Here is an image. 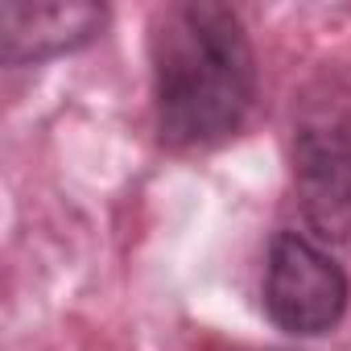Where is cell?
Instances as JSON below:
<instances>
[{
    "label": "cell",
    "instance_id": "cell-1",
    "mask_svg": "<svg viewBox=\"0 0 351 351\" xmlns=\"http://www.w3.org/2000/svg\"><path fill=\"white\" fill-rule=\"evenodd\" d=\"M157 132L173 149H207L244 128L256 99V58L236 9L178 0L149 25Z\"/></svg>",
    "mask_w": 351,
    "mask_h": 351
},
{
    "label": "cell",
    "instance_id": "cell-2",
    "mask_svg": "<svg viewBox=\"0 0 351 351\" xmlns=\"http://www.w3.org/2000/svg\"><path fill=\"white\" fill-rule=\"evenodd\" d=\"M347 273L310 236L281 232L265 265V314L289 335H326L347 314Z\"/></svg>",
    "mask_w": 351,
    "mask_h": 351
},
{
    "label": "cell",
    "instance_id": "cell-3",
    "mask_svg": "<svg viewBox=\"0 0 351 351\" xmlns=\"http://www.w3.org/2000/svg\"><path fill=\"white\" fill-rule=\"evenodd\" d=\"M293 186L322 240L351 236V112H318L298 124Z\"/></svg>",
    "mask_w": 351,
    "mask_h": 351
},
{
    "label": "cell",
    "instance_id": "cell-4",
    "mask_svg": "<svg viewBox=\"0 0 351 351\" xmlns=\"http://www.w3.org/2000/svg\"><path fill=\"white\" fill-rule=\"evenodd\" d=\"M108 21L104 5L83 0H46V5H0V58L5 66H29L58 54H75L99 38Z\"/></svg>",
    "mask_w": 351,
    "mask_h": 351
}]
</instances>
